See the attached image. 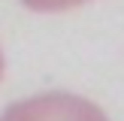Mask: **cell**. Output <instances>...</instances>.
<instances>
[{
    "instance_id": "2",
    "label": "cell",
    "mask_w": 124,
    "mask_h": 121,
    "mask_svg": "<svg viewBox=\"0 0 124 121\" xmlns=\"http://www.w3.org/2000/svg\"><path fill=\"white\" fill-rule=\"evenodd\" d=\"M24 3L36 12H61V9H73V6L85 3V0H24Z\"/></svg>"
},
{
    "instance_id": "1",
    "label": "cell",
    "mask_w": 124,
    "mask_h": 121,
    "mask_svg": "<svg viewBox=\"0 0 124 121\" xmlns=\"http://www.w3.org/2000/svg\"><path fill=\"white\" fill-rule=\"evenodd\" d=\"M0 121H109V118L103 115L100 106H94L85 97L52 91V94H39L9 106L0 115Z\"/></svg>"
},
{
    "instance_id": "3",
    "label": "cell",
    "mask_w": 124,
    "mask_h": 121,
    "mask_svg": "<svg viewBox=\"0 0 124 121\" xmlns=\"http://www.w3.org/2000/svg\"><path fill=\"white\" fill-rule=\"evenodd\" d=\"M0 76H3V54H0Z\"/></svg>"
}]
</instances>
